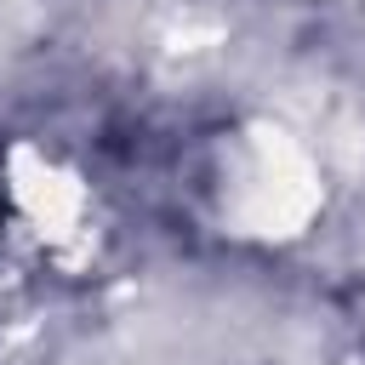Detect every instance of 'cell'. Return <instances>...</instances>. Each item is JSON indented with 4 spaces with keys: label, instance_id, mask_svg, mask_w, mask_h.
<instances>
[{
    "label": "cell",
    "instance_id": "6da1fadb",
    "mask_svg": "<svg viewBox=\"0 0 365 365\" xmlns=\"http://www.w3.org/2000/svg\"><path fill=\"white\" fill-rule=\"evenodd\" d=\"M17 211H23V200H17V182H11V148L0 143V251L17 228Z\"/></svg>",
    "mask_w": 365,
    "mask_h": 365
}]
</instances>
